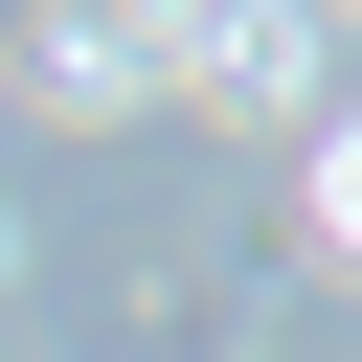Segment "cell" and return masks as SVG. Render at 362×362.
<instances>
[{
	"label": "cell",
	"mask_w": 362,
	"mask_h": 362,
	"mask_svg": "<svg viewBox=\"0 0 362 362\" xmlns=\"http://www.w3.org/2000/svg\"><path fill=\"white\" fill-rule=\"evenodd\" d=\"M23 68H45L68 113H158V90H204V23H45Z\"/></svg>",
	"instance_id": "1"
},
{
	"label": "cell",
	"mask_w": 362,
	"mask_h": 362,
	"mask_svg": "<svg viewBox=\"0 0 362 362\" xmlns=\"http://www.w3.org/2000/svg\"><path fill=\"white\" fill-rule=\"evenodd\" d=\"M317 272H362V113L317 136Z\"/></svg>",
	"instance_id": "2"
}]
</instances>
